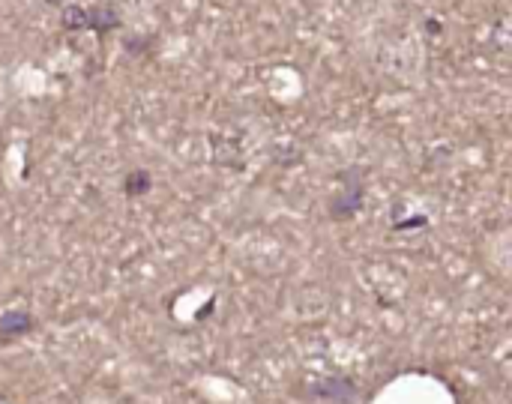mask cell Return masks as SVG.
Here are the masks:
<instances>
[{"mask_svg":"<svg viewBox=\"0 0 512 404\" xmlns=\"http://www.w3.org/2000/svg\"><path fill=\"white\" fill-rule=\"evenodd\" d=\"M63 24L69 30H87V27L108 30V27L117 24V18L111 12H105V9H78V6H72V9L63 12Z\"/></svg>","mask_w":512,"mask_h":404,"instance_id":"obj_1","label":"cell"}]
</instances>
